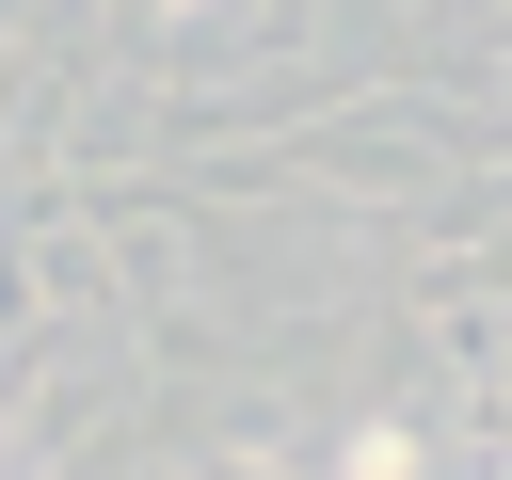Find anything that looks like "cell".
<instances>
[{
	"label": "cell",
	"mask_w": 512,
	"mask_h": 480,
	"mask_svg": "<svg viewBox=\"0 0 512 480\" xmlns=\"http://www.w3.org/2000/svg\"><path fill=\"white\" fill-rule=\"evenodd\" d=\"M336 480H432V432L416 416H368V432H336Z\"/></svg>",
	"instance_id": "1"
},
{
	"label": "cell",
	"mask_w": 512,
	"mask_h": 480,
	"mask_svg": "<svg viewBox=\"0 0 512 480\" xmlns=\"http://www.w3.org/2000/svg\"><path fill=\"white\" fill-rule=\"evenodd\" d=\"M128 16H224V0H128Z\"/></svg>",
	"instance_id": "2"
}]
</instances>
